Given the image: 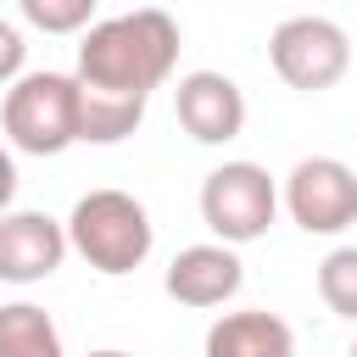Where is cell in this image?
<instances>
[{
	"label": "cell",
	"mask_w": 357,
	"mask_h": 357,
	"mask_svg": "<svg viewBox=\"0 0 357 357\" xmlns=\"http://www.w3.org/2000/svg\"><path fill=\"white\" fill-rule=\"evenodd\" d=\"M84 89V84H78ZM145 117V100H117V95H95L84 89V117H78V139L84 145H117L139 128Z\"/></svg>",
	"instance_id": "7c38bea8"
},
{
	"label": "cell",
	"mask_w": 357,
	"mask_h": 357,
	"mask_svg": "<svg viewBox=\"0 0 357 357\" xmlns=\"http://www.w3.org/2000/svg\"><path fill=\"white\" fill-rule=\"evenodd\" d=\"M206 357H296V335L279 312L245 307V312H223L206 329Z\"/></svg>",
	"instance_id": "30bf717a"
},
{
	"label": "cell",
	"mask_w": 357,
	"mask_h": 357,
	"mask_svg": "<svg viewBox=\"0 0 357 357\" xmlns=\"http://www.w3.org/2000/svg\"><path fill=\"white\" fill-rule=\"evenodd\" d=\"M22 61H28V45H22V28L0 17V84H17V78H22Z\"/></svg>",
	"instance_id": "9a60e30c"
},
{
	"label": "cell",
	"mask_w": 357,
	"mask_h": 357,
	"mask_svg": "<svg viewBox=\"0 0 357 357\" xmlns=\"http://www.w3.org/2000/svg\"><path fill=\"white\" fill-rule=\"evenodd\" d=\"M173 112H178V128L195 145H229L245 128V95H240V84L229 73H212V67L178 78Z\"/></svg>",
	"instance_id": "52a82bcc"
},
{
	"label": "cell",
	"mask_w": 357,
	"mask_h": 357,
	"mask_svg": "<svg viewBox=\"0 0 357 357\" xmlns=\"http://www.w3.org/2000/svg\"><path fill=\"white\" fill-rule=\"evenodd\" d=\"M28 28H45V33H89L95 28V0H22L17 6Z\"/></svg>",
	"instance_id": "5bb4252c"
},
{
	"label": "cell",
	"mask_w": 357,
	"mask_h": 357,
	"mask_svg": "<svg viewBox=\"0 0 357 357\" xmlns=\"http://www.w3.org/2000/svg\"><path fill=\"white\" fill-rule=\"evenodd\" d=\"M268 61L290 89L318 95V89L346 78L351 45H346V28L329 22V17H284L273 28V39H268Z\"/></svg>",
	"instance_id": "5b68a950"
},
{
	"label": "cell",
	"mask_w": 357,
	"mask_h": 357,
	"mask_svg": "<svg viewBox=\"0 0 357 357\" xmlns=\"http://www.w3.org/2000/svg\"><path fill=\"white\" fill-rule=\"evenodd\" d=\"M178 61V22L156 6L123 11V17H100L84 39H78V84L95 95H117V100H151L156 84H167Z\"/></svg>",
	"instance_id": "6da1fadb"
},
{
	"label": "cell",
	"mask_w": 357,
	"mask_h": 357,
	"mask_svg": "<svg viewBox=\"0 0 357 357\" xmlns=\"http://www.w3.org/2000/svg\"><path fill=\"white\" fill-rule=\"evenodd\" d=\"M78 117H84V89L73 73H22L0 106L6 139L28 156H61L67 145H78Z\"/></svg>",
	"instance_id": "3957f363"
},
{
	"label": "cell",
	"mask_w": 357,
	"mask_h": 357,
	"mask_svg": "<svg viewBox=\"0 0 357 357\" xmlns=\"http://www.w3.org/2000/svg\"><path fill=\"white\" fill-rule=\"evenodd\" d=\"M284 206L307 234H340L357 223V173L340 156H301L284 178Z\"/></svg>",
	"instance_id": "8992f818"
},
{
	"label": "cell",
	"mask_w": 357,
	"mask_h": 357,
	"mask_svg": "<svg viewBox=\"0 0 357 357\" xmlns=\"http://www.w3.org/2000/svg\"><path fill=\"white\" fill-rule=\"evenodd\" d=\"M0 357H61V335L45 307L6 301L0 307Z\"/></svg>",
	"instance_id": "8fae6325"
},
{
	"label": "cell",
	"mask_w": 357,
	"mask_h": 357,
	"mask_svg": "<svg viewBox=\"0 0 357 357\" xmlns=\"http://www.w3.org/2000/svg\"><path fill=\"white\" fill-rule=\"evenodd\" d=\"M318 296H324L329 312L357 324V245H335L318 262Z\"/></svg>",
	"instance_id": "4fadbf2b"
},
{
	"label": "cell",
	"mask_w": 357,
	"mask_h": 357,
	"mask_svg": "<svg viewBox=\"0 0 357 357\" xmlns=\"http://www.w3.org/2000/svg\"><path fill=\"white\" fill-rule=\"evenodd\" d=\"M346 357H357V340H351V351H346Z\"/></svg>",
	"instance_id": "ac0fdd59"
},
{
	"label": "cell",
	"mask_w": 357,
	"mask_h": 357,
	"mask_svg": "<svg viewBox=\"0 0 357 357\" xmlns=\"http://www.w3.org/2000/svg\"><path fill=\"white\" fill-rule=\"evenodd\" d=\"M151 212L128 195V190H89L78 195L73 218H67V245L95 268V273H134L151 257Z\"/></svg>",
	"instance_id": "7a4b0ae2"
},
{
	"label": "cell",
	"mask_w": 357,
	"mask_h": 357,
	"mask_svg": "<svg viewBox=\"0 0 357 357\" xmlns=\"http://www.w3.org/2000/svg\"><path fill=\"white\" fill-rule=\"evenodd\" d=\"M67 223L50 212H6L0 218V279L6 284H39L67 257Z\"/></svg>",
	"instance_id": "ba28073f"
},
{
	"label": "cell",
	"mask_w": 357,
	"mask_h": 357,
	"mask_svg": "<svg viewBox=\"0 0 357 357\" xmlns=\"http://www.w3.org/2000/svg\"><path fill=\"white\" fill-rule=\"evenodd\" d=\"M273 212H279V190L257 162H223L201 178V223L218 234V245L262 240Z\"/></svg>",
	"instance_id": "277c9868"
},
{
	"label": "cell",
	"mask_w": 357,
	"mask_h": 357,
	"mask_svg": "<svg viewBox=\"0 0 357 357\" xmlns=\"http://www.w3.org/2000/svg\"><path fill=\"white\" fill-rule=\"evenodd\" d=\"M89 357H134V351H112V346H100V351H89Z\"/></svg>",
	"instance_id": "e0dca14e"
},
{
	"label": "cell",
	"mask_w": 357,
	"mask_h": 357,
	"mask_svg": "<svg viewBox=\"0 0 357 357\" xmlns=\"http://www.w3.org/2000/svg\"><path fill=\"white\" fill-rule=\"evenodd\" d=\"M240 279H245V268H240V257H234V245H184L173 262H167V296L178 301V307H223L234 290H240Z\"/></svg>",
	"instance_id": "9c48e42d"
},
{
	"label": "cell",
	"mask_w": 357,
	"mask_h": 357,
	"mask_svg": "<svg viewBox=\"0 0 357 357\" xmlns=\"http://www.w3.org/2000/svg\"><path fill=\"white\" fill-rule=\"evenodd\" d=\"M11 195H17V162H11V151L0 145V218L11 212Z\"/></svg>",
	"instance_id": "2e32d148"
}]
</instances>
